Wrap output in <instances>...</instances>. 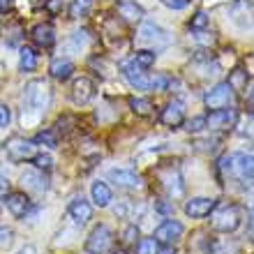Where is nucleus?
Returning a JSON list of instances; mask_svg holds the SVG:
<instances>
[{
    "mask_svg": "<svg viewBox=\"0 0 254 254\" xmlns=\"http://www.w3.org/2000/svg\"><path fill=\"white\" fill-rule=\"evenodd\" d=\"M37 67V51L33 47H21L19 51V69L21 72H33Z\"/></svg>",
    "mask_w": 254,
    "mask_h": 254,
    "instance_id": "nucleus-21",
    "label": "nucleus"
},
{
    "mask_svg": "<svg viewBox=\"0 0 254 254\" xmlns=\"http://www.w3.org/2000/svg\"><path fill=\"white\" fill-rule=\"evenodd\" d=\"M114 254H127V250H116Z\"/></svg>",
    "mask_w": 254,
    "mask_h": 254,
    "instance_id": "nucleus-42",
    "label": "nucleus"
},
{
    "mask_svg": "<svg viewBox=\"0 0 254 254\" xmlns=\"http://www.w3.org/2000/svg\"><path fill=\"white\" fill-rule=\"evenodd\" d=\"M155 210H157V213H162V215H171L176 210V206H174V203H167V201H157Z\"/></svg>",
    "mask_w": 254,
    "mask_h": 254,
    "instance_id": "nucleus-37",
    "label": "nucleus"
},
{
    "mask_svg": "<svg viewBox=\"0 0 254 254\" xmlns=\"http://www.w3.org/2000/svg\"><path fill=\"white\" fill-rule=\"evenodd\" d=\"M49 72H51V76L58 81H65L72 76L74 72V63L69 61V58H54L51 61V65H49Z\"/></svg>",
    "mask_w": 254,
    "mask_h": 254,
    "instance_id": "nucleus-20",
    "label": "nucleus"
},
{
    "mask_svg": "<svg viewBox=\"0 0 254 254\" xmlns=\"http://www.w3.org/2000/svg\"><path fill=\"white\" fill-rule=\"evenodd\" d=\"M160 121H162V125L171 127V129L181 127L183 123H185V104H183L181 100H171L167 107L162 109Z\"/></svg>",
    "mask_w": 254,
    "mask_h": 254,
    "instance_id": "nucleus-13",
    "label": "nucleus"
},
{
    "mask_svg": "<svg viewBox=\"0 0 254 254\" xmlns=\"http://www.w3.org/2000/svg\"><path fill=\"white\" fill-rule=\"evenodd\" d=\"M129 109H132L136 116H150L155 111V107H153V102L150 100H146V97H129Z\"/></svg>",
    "mask_w": 254,
    "mask_h": 254,
    "instance_id": "nucleus-22",
    "label": "nucleus"
},
{
    "mask_svg": "<svg viewBox=\"0 0 254 254\" xmlns=\"http://www.w3.org/2000/svg\"><path fill=\"white\" fill-rule=\"evenodd\" d=\"M208 14L203 12V9H199V12L194 14L192 16V21H190V28H192V30H203V28H208Z\"/></svg>",
    "mask_w": 254,
    "mask_h": 254,
    "instance_id": "nucleus-28",
    "label": "nucleus"
},
{
    "mask_svg": "<svg viewBox=\"0 0 254 254\" xmlns=\"http://www.w3.org/2000/svg\"><path fill=\"white\" fill-rule=\"evenodd\" d=\"M231 100H234V88L229 86V83H217V86L210 88V90L206 93V97H203L206 107L213 109V111H217V109H227L229 104H231Z\"/></svg>",
    "mask_w": 254,
    "mask_h": 254,
    "instance_id": "nucleus-6",
    "label": "nucleus"
},
{
    "mask_svg": "<svg viewBox=\"0 0 254 254\" xmlns=\"http://www.w3.org/2000/svg\"><path fill=\"white\" fill-rule=\"evenodd\" d=\"M139 37L143 42H148V44H153L155 49L167 47L169 42H171V37H169L167 30H164V28H160L157 23H153V21H141Z\"/></svg>",
    "mask_w": 254,
    "mask_h": 254,
    "instance_id": "nucleus-7",
    "label": "nucleus"
},
{
    "mask_svg": "<svg viewBox=\"0 0 254 254\" xmlns=\"http://www.w3.org/2000/svg\"><path fill=\"white\" fill-rule=\"evenodd\" d=\"M162 5H167L169 9H185L190 5V0H160Z\"/></svg>",
    "mask_w": 254,
    "mask_h": 254,
    "instance_id": "nucleus-36",
    "label": "nucleus"
},
{
    "mask_svg": "<svg viewBox=\"0 0 254 254\" xmlns=\"http://www.w3.org/2000/svg\"><path fill=\"white\" fill-rule=\"evenodd\" d=\"M114 243V234L107 224H97V227L88 234L86 238V252L88 254H107Z\"/></svg>",
    "mask_w": 254,
    "mask_h": 254,
    "instance_id": "nucleus-3",
    "label": "nucleus"
},
{
    "mask_svg": "<svg viewBox=\"0 0 254 254\" xmlns=\"http://www.w3.org/2000/svg\"><path fill=\"white\" fill-rule=\"evenodd\" d=\"M215 206H217V201L213 196H194L185 203V215L192 217V220H203V217L213 213Z\"/></svg>",
    "mask_w": 254,
    "mask_h": 254,
    "instance_id": "nucleus-11",
    "label": "nucleus"
},
{
    "mask_svg": "<svg viewBox=\"0 0 254 254\" xmlns=\"http://www.w3.org/2000/svg\"><path fill=\"white\" fill-rule=\"evenodd\" d=\"M236 121H238L236 109H231V107L217 109V111H210V114L206 116V127L208 129H217V132H222V129H231V127L236 125Z\"/></svg>",
    "mask_w": 254,
    "mask_h": 254,
    "instance_id": "nucleus-9",
    "label": "nucleus"
},
{
    "mask_svg": "<svg viewBox=\"0 0 254 254\" xmlns=\"http://www.w3.org/2000/svg\"><path fill=\"white\" fill-rule=\"evenodd\" d=\"M90 196H93L95 206H100V208H107L109 203L114 201V192H111V188L102 181H97V183L90 185Z\"/></svg>",
    "mask_w": 254,
    "mask_h": 254,
    "instance_id": "nucleus-19",
    "label": "nucleus"
},
{
    "mask_svg": "<svg viewBox=\"0 0 254 254\" xmlns=\"http://www.w3.org/2000/svg\"><path fill=\"white\" fill-rule=\"evenodd\" d=\"M160 245L155 243V238H141L136 243V254H157Z\"/></svg>",
    "mask_w": 254,
    "mask_h": 254,
    "instance_id": "nucleus-27",
    "label": "nucleus"
},
{
    "mask_svg": "<svg viewBox=\"0 0 254 254\" xmlns=\"http://www.w3.org/2000/svg\"><path fill=\"white\" fill-rule=\"evenodd\" d=\"M30 40L40 49H51L56 44V30L49 26V23H37V26L30 30Z\"/></svg>",
    "mask_w": 254,
    "mask_h": 254,
    "instance_id": "nucleus-18",
    "label": "nucleus"
},
{
    "mask_svg": "<svg viewBox=\"0 0 254 254\" xmlns=\"http://www.w3.org/2000/svg\"><path fill=\"white\" fill-rule=\"evenodd\" d=\"M49 104H51V88L47 81H28L23 88V95H21V123H23V127L37 125L42 116L47 114Z\"/></svg>",
    "mask_w": 254,
    "mask_h": 254,
    "instance_id": "nucleus-1",
    "label": "nucleus"
},
{
    "mask_svg": "<svg viewBox=\"0 0 254 254\" xmlns=\"http://www.w3.org/2000/svg\"><path fill=\"white\" fill-rule=\"evenodd\" d=\"M69 97H72L74 104H88V102L95 97V81L90 76H79V79L72 81V88H69Z\"/></svg>",
    "mask_w": 254,
    "mask_h": 254,
    "instance_id": "nucleus-10",
    "label": "nucleus"
},
{
    "mask_svg": "<svg viewBox=\"0 0 254 254\" xmlns=\"http://www.w3.org/2000/svg\"><path fill=\"white\" fill-rule=\"evenodd\" d=\"M33 143H37V146H47V148H54L56 143H58V139H56V132H51V129H44V132L35 134Z\"/></svg>",
    "mask_w": 254,
    "mask_h": 254,
    "instance_id": "nucleus-26",
    "label": "nucleus"
},
{
    "mask_svg": "<svg viewBox=\"0 0 254 254\" xmlns=\"http://www.w3.org/2000/svg\"><path fill=\"white\" fill-rule=\"evenodd\" d=\"M67 213L72 217L76 224H86V222L93 220V206L88 203L83 196H74L69 201V206H67Z\"/></svg>",
    "mask_w": 254,
    "mask_h": 254,
    "instance_id": "nucleus-15",
    "label": "nucleus"
},
{
    "mask_svg": "<svg viewBox=\"0 0 254 254\" xmlns=\"http://www.w3.org/2000/svg\"><path fill=\"white\" fill-rule=\"evenodd\" d=\"M95 0H72V5H69V19H81V16H86L90 12V7H93Z\"/></svg>",
    "mask_w": 254,
    "mask_h": 254,
    "instance_id": "nucleus-23",
    "label": "nucleus"
},
{
    "mask_svg": "<svg viewBox=\"0 0 254 254\" xmlns=\"http://www.w3.org/2000/svg\"><path fill=\"white\" fill-rule=\"evenodd\" d=\"M183 236V224L178 220H164L160 227L155 229V243L160 248H174V243H178V238Z\"/></svg>",
    "mask_w": 254,
    "mask_h": 254,
    "instance_id": "nucleus-4",
    "label": "nucleus"
},
{
    "mask_svg": "<svg viewBox=\"0 0 254 254\" xmlns=\"http://www.w3.org/2000/svg\"><path fill=\"white\" fill-rule=\"evenodd\" d=\"M12 238H14L12 229H0V250H2V252L12 245Z\"/></svg>",
    "mask_w": 254,
    "mask_h": 254,
    "instance_id": "nucleus-33",
    "label": "nucleus"
},
{
    "mask_svg": "<svg viewBox=\"0 0 254 254\" xmlns=\"http://www.w3.org/2000/svg\"><path fill=\"white\" fill-rule=\"evenodd\" d=\"M7 194H9V181L0 174V196H7Z\"/></svg>",
    "mask_w": 254,
    "mask_h": 254,
    "instance_id": "nucleus-38",
    "label": "nucleus"
},
{
    "mask_svg": "<svg viewBox=\"0 0 254 254\" xmlns=\"http://www.w3.org/2000/svg\"><path fill=\"white\" fill-rule=\"evenodd\" d=\"M44 7H47V12L49 14H61L63 12V0H47V2H44Z\"/></svg>",
    "mask_w": 254,
    "mask_h": 254,
    "instance_id": "nucleus-35",
    "label": "nucleus"
},
{
    "mask_svg": "<svg viewBox=\"0 0 254 254\" xmlns=\"http://www.w3.org/2000/svg\"><path fill=\"white\" fill-rule=\"evenodd\" d=\"M116 9L121 14V19L127 21V23H141L146 12H143V7L136 2V0H118L116 2Z\"/></svg>",
    "mask_w": 254,
    "mask_h": 254,
    "instance_id": "nucleus-16",
    "label": "nucleus"
},
{
    "mask_svg": "<svg viewBox=\"0 0 254 254\" xmlns=\"http://www.w3.org/2000/svg\"><path fill=\"white\" fill-rule=\"evenodd\" d=\"M109 181L116 183L118 188H125V190H134L141 185L139 174L132 171V169H111V171H109Z\"/></svg>",
    "mask_w": 254,
    "mask_h": 254,
    "instance_id": "nucleus-17",
    "label": "nucleus"
},
{
    "mask_svg": "<svg viewBox=\"0 0 254 254\" xmlns=\"http://www.w3.org/2000/svg\"><path fill=\"white\" fill-rule=\"evenodd\" d=\"M171 86V79H169V74H150L148 76V90H167Z\"/></svg>",
    "mask_w": 254,
    "mask_h": 254,
    "instance_id": "nucleus-24",
    "label": "nucleus"
},
{
    "mask_svg": "<svg viewBox=\"0 0 254 254\" xmlns=\"http://www.w3.org/2000/svg\"><path fill=\"white\" fill-rule=\"evenodd\" d=\"M213 229L220 234H234L241 227V208L238 206H224L222 210L213 215Z\"/></svg>",
    "mask_w": 254,
    "mask_h": 254,
    "instance_id": "nucleus-2",
    "label": "nucleus"
},
{
    "mask_svg": "<svg viewBox=\"0 0 254 254\" xmlns=\"http://www.w3.org/2000/svg\"><path fill=\"white\" fill-rule=\"evenodd\" d=\"M9 123H12V109L0 102V129H2V127H7Z\"/></svg>",
    "mask_w": 254,
    "mask_h": 254,
    "instance_id": "nucleus-34",
    "label": "nucleus"
},
{
    "mask_svg": "<svg viewBox=\"0 0 254 254\" xmlns=\"http://www.w3.org/2000/svg\"><path fill=\"white\" fill-rule=\"evenodd\" d=\"M74 44L76 49H81V47H86L88 42H90V37H88V30H76V33L72 35V40H69Z\"/></svg>",
    "mask_w": 254,
    "mask_h": 254,
    "instance_id": "nucleus-32",
    "label": "nucleus"
},
{
    "mask_svg": "<svg viewBox=\"0 0 254 254\" xmlns=\"http://www.w3.org/2000/svg\"><path fill=\"white\" fill-rule=\"evenodd\" d=\"M157 254H176V250L174 248H160L157 250Z\"/></svg>",
    "mask_w": 254,
    "mask_h": 254,
    "instance_id": "nucleus-40",
    "label": "nucleus"
},
{
    "mask_svg": "<svg viewBox=\"0 0 254 254\" xmlns=\"http://www.w3.org/2000/svg\"><path fill=\"white\" fill-rule=\"evenodd\" d=\"M33 164H35V169H40V171H49V169L54 167V157L40 153V155H35L33 157Z\"/></svg>",
    "mask_w": 254,
    "mask_h": 254,
    "instance_id": "nucleus-29",
    "label": "nucleus"
},
{
    "mask_svg": "<svg viewBox=\"0 0 254 254\" xmlns=\"http://www.w3.org/2000/svg\"><path fill=\"white\" fill-rule=\"evenodd\" d=\"M5 203H7V210H9L16 220L28 217V213L33 210V201H30V196H28L26 192H9L5 196Z\"/></svg>",
    "mask_w": 254,
    "mask_h": 254,
    "instance_id": "nucleus-12",
    "label": "nucleus"
},
{
    "mask_svg": "<svg viewBox=\"0 0 254 254\" xmlns=\"http://www.w3.org/2000/svg\"><path fill=\"white\" fill-rule=\"evenodd\" d=\"M9 2H12V0H0V7H7Z\"/></svg>",
    "mask_w": 254,
    "mask_h": 254,
    "instance_id": "nucleus-41",
    "label": "nucleus"
},
{
    "mask_svg": "<svg viewBox=\"0 0 254 254\" xmlns=\"http://www.w3.org/2000/svg\"><path fill=\"white\" fill-rule=\"evenodd\" d=\"M21 183H23V188H26L28 192H35V194H42L49 190V178L40 169H28V171H23Z\"/></svg>",
    "mask_w": 254,
    "mask_h": 254,
    "instance_id": "nucleus-14",
    "label": "nucleus"
},
{
    "mask_svg": "<svg viewBox=\"0 0 254 254\" xmlns=\"http://www.w3.org/2000/svg\"><path fill=\"white\" fill-rule=\"evenodd\" d=\"M16 254H40V252H37V248H35V245H26V248H21Z\"/></svg>",
    "mask_w": 254,
    "mask_h": 254,
    "instance_id": "nucleus-39",
    "label": "nucleus"
},
{
    "mask_svg": "<svg viewBox=\"0 0 254 254\" xmlns=\"http://www.w3.org/2000/svg\"><path fill=\"white\" fill-rule=\"evenodd\" d=\"M155 58H157V54L148 51V49H141V51H136V54L132 56V61L136 63L141 69H148V67H153V65H155Z\"/></svg>",
    "mask_w": 254,
    "mask_h": 254,
    "instance_id": "nucleus-25",
    "label": "nucleus"
},
{
    "mask_svg": "<svg viewBox=\"0 0 254 254\" xmlns=\"http://www.w3.org/2000/svg\"><path fill=\"white\" fill-rule=\"evenodd\" d=\"M185 129L192 134L201 132V129H206V116H196V118H192V121L185 123Z\"/></svg>",
    "mask_w": 254,
    "mask_h": 254,
    "instance_id": "nucleus-30",
    "label": "nucleus"
},
{
    "mask_svg": "<svg viewBox=\"0 0 254 254\" xmlns=\"http://www.w3.org/2000/svg\"><path fill=\"white\" fill-rule=\"evenodd\" d=\"M252 153H234L229 155V171L241 178L243 183H252Z\"/></svg>",
    "mask_w": 254,
    "mask_h": 254,
    "instance_id": "nucleus-8",
    "label": "nucleus"
},
{
    "mask_svg": "<svg viewBox=\"0 0 254 254\" xmlns=\"http://www.w3.org/2000/svg\"><path fill=\"white\" fill-rule=\"evenodd\" d=\"M136 238H139V227L136 224H127L125 231H123V243L132 245V243H136Z\"/></svg>",
    "mask_w": 254,
    "mask_h": 254,
    "instance_id": "nucleus-31",
    "label": "nucleus"
},
{
    "mask_svg": "<svg viewBox=\"0 0 254 254\" xmlns=\"http://www.w3.org/2000/svg\"><path fill=\"white\" fill-rule=\"evenodd\" d=\"M5 150H7V157L12 162H28L33 160L35 155V143L28 139H21V136H12V139L5 143Z\"/></svg>",
    "mask_w": 254,
    "mask_h": 254,
    "instance_id": "nucleus-5",
    "label": "nucleus"
}]
</instances>
